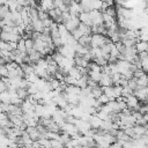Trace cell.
<instances>
[{"label": "cell", "instance_id": "6da1fadb", "mask_svg": "<svg viewBox=\"0 0 148 148\" xmlns=\"http://www.w3.org/2000/svg\"><path fill=\"white\" fill-rule=\"evenodd\" d=\"M110 38L105 35L101 34H94L91 35V42H90V47H102L104 44L110 43Z\"/></svg>", "mask_w": 148, "mask_h": 148}, {"label": "cell", "instance_id": "7a4b0ae2", "mask_svg": "<svg viewBox=\"0 0 148 148\" xmlns=\"http://www.w3.org/2000/svg\"><path fill=\"white\" fill-rule=\"evenodd\" d=\"M125 101H126L127 109H130L131 111H139V109H140V101L134 95L128 96L127 98H125Z\"/></svg>", "mask_w": 148, "mask_h": 148}, {"label": "cell", "instance_id": "3957f363", "mask_svg": "<svg viewBox=\"0 0 148 148\" xmlns=\"http://www.w3.org/2000/svg\"><path fill=\"white\" fill-rule=\"evenodd\" d=\"M89 16H90L92 25L103 24V14L101 10H91V12H89Z\"/></svg>", "mask_w": 148, "mask_h": 148}, {"label": "cell", "instance_id": "277c9868", "mask_svg": "<svg viewBox=\"0 0 148 148\" xmlns=\"http://www.w3.org/2000/svg\"><path fill=\"white\" fill-rule=\"evenodd\" d=\"M80 20H79V16H71V18L65 23V27L67 28V30L72 34L79 25H80Z\"/></svg>", "mask_w": 148, "mask_h": 148}, {"label": "cell", "instance_id": "5b68a950", "mask_svg": "<svg viewBox=\"0 0 148 148\" xmlns=\"http://www.w3.org/2000/svg\"><path fill=\"white\" fill-rule=\"evenodd\" d=\"M39 9L49 13L51 9H54V3H53V0H39V3H38V7Z\"/></svg>", "mask_w": 148, "mask_h": 148}, {"label": "cell", "instance_id": "8992f818", "mask_svg": "<svg viewBox=\"0 0 148 148\" xmlns=\"http://www.w3.org/2000/svg\"><path fill=\"white\" fill-rule=\"evenodd\" d=\"M89 124H90L91 128H94V130H98V128L102 127V125H103V120H102L98 116L92 114V116L90 117V119H89Z\"/></svg>", "mask_w": 148, "mask_h": 148}, {"label": "cell", "instance_id": "52a82bcc", "mask_svg": "<svg viewBox=\"0 0 148 148\" xmlns=\"http://www.w3.org/2000/svg\"><path fill=\"white\" fill-rule=\"evenodd\" d=\"M98 84H99L101 87H110V86H113L111 75L105 74V73H102V77H101Z\"/></svg>", "mask_w": 148, "mask_h": 148}, {"label": "cell", "instance_id": "ba28073f", "mask_svg": "<svg viewBox=\"0 0 148 148\" xmlns=\"http://www.w3.org/2000/svg\"><path fill=\"white\" fill-rule=\"evenodd\" d=\"M79 20H80L81 23H83V24H86V25H88V27H90V28L92 27V23H91L89 13H87V12H81V13L79 14Z\"/></svg>", "mask_w": 148, "mask_h": 148}, {"label": "cell", "instance_id": "9c48e42d", "mask_svg": "<svg viewBox=\"0 0 148 148\" xmlns=\"http://www.w3.org/2000/svg\"><path fill=\"white\" fill-rule=\"evenodd\" d=\"M28 56H29V59H30V62L31 64H36L37 61H39L43 57H42V54L38 52V51H36L35 49H32L31 51H29L28 52Z\"/></svg>", "mask_w": 148, "mask_h": 148}, {"label": "cell", "instance_id": "30bf717a", "mask_svg": "<svg viewBox=\"0 0 148 148\" xmlns=\"http://www.w3.org/2000/svg\"><path fill=\"white\" fill-rule=\"evenodd\" d=\"M103 88V94H105L111 101H114L117 98L116 92H114V87L110 86V87H102Z\"/></svg>", "mask_w": 148, "mask_h": 148}, {"label": "cell", "instance_id": "8fae6325", "mask_svg": "<svg viewBox=\"0 0 148 148\" xmlns=\"http://www.w3.org/2000/svg\"><path fill=\"white\" fill-rule=\"evenodd\" d=\"M31 25H32V29L34 31L36 32H43L44 31V25H43V21L37 18L35 21H31Z\"/></svg>", "mask_w": 148, "mask_h": 148}, {"label": "cell", "instance_id": "7c38bea8", "mask_svg": "<svg viewBox=\"0 0 148 148\" xmlns=\"http://www.w3.org/2000/svg\"><path fill=\"white\" fill-rule=\"evenodd\" d=\"M135 49H136V51H138V54H139V53H142V52H148V42L139 40V42L135 44Z\"/></svg>", "mask_w": 148, "mask_h": 148}, {"label": "cell", "instance_id": "4fadbf2b", "mask_svg": "<svg viewBox=\"0 0 148 148\" xmlns=\"http://www.w3.org/2000/svg\"><path fill=\"white\" fill-rule=\"evenodd\" d=\"M66 94H71V95H80L81 94V88L77 86H67L65 89Z\"/></svg>", "mask_w": 148, "mask_h": 148}, {"label": "cell", "instance_id": "5bb4252c", "mask_svg": "<svg viewBox=\"0 0 148 148\" xmlns=\"http://www.w3.org/2000/svg\"><path fill=\"white\" fill-rule=\"evenodd\" d=\"M136 82H138V88H146V87H148V75L147 74L142 75L141 77L136 79Z\"/></svg>", "mask_w": 148, "mask_h": 148}, {"label": "cell", "instance_id": "9a60e30c", "mask_svg": "<svg viewBox=\"0 0 148 148\" xmlns=\"http://www.w3.org/2000/svg\"><path fill=\"white\" fill-rule=\"evenodd\" d=\"M102 94H103V88H102L99 84H97V86H95V87L91 88V95H92L94 98L97 99Z\"/></svg>", "mask_w": 148, "mask_h": 148}, {"label": "cell", "instance_id": "2e32d148", "mask_svg": "<svg viewBox=\"0 0 148 148\" xmlns=\"http://www.w3.org/2000/svg\"><path fill=\"white\" fill-rule=\"evenodd\" d=\"M16 94H17V96L21 98V99H27L28 98V96H29V92H28V90L25 89V88H18L17 90H16Z\"/></svg>", "mask_w": 148, "mask_h": 148}, {"label": "cell", "instance_id": "e0dca14e", "mask_svg": "<svg viewBox=\"0 0 148 148\" xmlns=\"http://www.w3.org/2000/svg\"><path fill=\"white\" fill-rule=\"evenodd\" d=\"M20 53H25V52H28L27 51V47H25V40L22 38V39H20L18 40V43H17V49H16Z\"/></svg>", "mask_w": 148, "mask_h": 148}, {"label": "cell", "instance_id": "ac0fdd59", "mask_svg": "<svg viewBox=\"0 0 148 148\" xmlns=\"http://www.w3.org/2000/svg\"><path fill=\"white\" fill-rule=\"evenodd\" d=\"M0 95H1V103H8V104H10V95H9V91L8 90L1 92Z\"/></svg>", "mask_w": 148, "mask_h": 148}, {"label": "cell", "instance_id": "d6986e66", "mask_svg": "<svg viewBox=\"0 0 148 148\" xmlns=\"http://www.w3.org/2000/svg\"><path fill=\"white\" fill-rule=\"evenodd\" d=\"M97 101L99 102V104H101V105H105V104H108V103H109L111 99H110V98H109V97H108L105 94H102V95H101V96L97 98Z\"/></svg>", "mask_w": 148, "mask_h": 148}, {"label": "cell", "instance_id": "ffe728a7", "mask_svg": "<svg viewBox=\"0 0 148 148\" xmlns=\"http://www.w3.org/2000/svg\"><path fill=\"white\" fill-rule=\"evenodd\" d=\"M140 61H141V69L146 74H148V57H146L143 59H140Z\"/></svg>", "mask_w": 148, "mask_h": 148}, {"label": "cell", "instance_id": "44dd1931", "mask_svg": "<svg viewBox=\"0 0 148 148\" xmlns=\"http://www.w3.org/2000/svg\"><path fill=\"white\" fill-rule=\"evenodd\" d=\"M127 86L134 91V90H136L138 89V82H136V79L135 77H133V79H131V80H128L127 81Z\"/></svg>", "mask_w": 148, "mask_h": 148}, {"label": "cell", "instance_id": "7402d4cb", "mask_svg": "<svg viewBox=\"0 0 148 148\" xmlns=\"http://www.w3.org/2000/svg\"><path fill=\"white\" fill-rule=\"evenodd\" d=\"M8 68L6 65H1L0 66V77H8Z\"/></svg>", "mask_w": 148, "mask_h": 148}, {"label": "cell", "instance_id": "603a6c76", "mask_svg": "<svg viewBox=\"0 0 148 148\" xmlns=\"http://www.w3.org/2000/svg\"><path fill=\"white\" fill-rule=\"evenodd\" d=\"M25 40V47H27V51H31L34 49V39L32 38H28V39H24Z\"/></svg>", "mask_w": 148, "mask_h": 148}, {"label": "cell", "instance_id": "cb8c5ba5", "mask_svg": "<svg viewBox=\"0 0 148 148\" xmlns=\"http://www.w3.org/2000/svg\"><path fill=\"white\" fill-rule=\"evenodd\" d=\"M3 112V110H2V106H1V103H0V113H2Z\"/></svg>", "mask_w": 148, "mask_h": 148}, {"label": "cell", "instance_id": "d4e9b609", "mask_svg": "<svg viewBox=\"0 0 148 148\" xmlns=\"http://www.w3.org/2000/svg\"><path fill=\"white\" fill-rule=\"evenodd\" d=\"M1 32H2V27L0 25V34H1Z\"/></svg>", "mask_w": 148, "mask_h": 148}, {"label": "cell", "instance_id": "484cf974", "mask_svg": "<svg viewBox=\"0 0 148 148\" xmlns=\"http://www.w3.org/2000/svg\"><path fill=\"white\" fill-rule=\"evenodd\" d=\"M0 103H1V95H0Z\"/></svg>", "mask_w": 148, "mask_h": 148}]
</instances>
